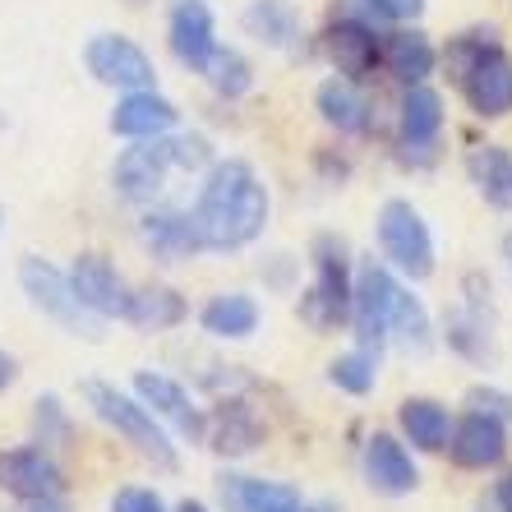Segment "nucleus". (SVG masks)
Segmentation results:
<instances>
[{
  "instance_id": "1",
  "label": "nucleus",
  "mask_w": 512,
  "mask_h": 512,
  "mask_svg": "<svg viewBox=\"0 0 512 512\" xmlns=\"http://www.w3.org/2000/svg\"><path fill=\"white\" fill-rule=\"evenodd\" d=\"M268 213H273V199H268V185L259 180V171L240 157H227V162L208 167L199 199L190 208V222L199 231L203 250H245L263 236Z\"/></svg>"
},
{
  "instance_id": "2",
  "label": "nucleus",
  "mask_w": 512,
  "mask_h": 512,
  "mask_svg": "<svg viewBox=\"0 0 512 512\" xmlns=\"http://www.w3.org/2000/svg\"><path fill=\"white\" fill-rule=\"evenodd\" d=\"M351 323H356L360 351L379 360L388 337H402L411 351L429 346V314L383 263H360L351 286Z\"/></svg>"
},
{
  "instance_id": "3",
  "label": "nucleus",
  "mask_w": 512,
  "mask_h": 512,
  "mask_svg": "<svg viewBox=\"0 0 512 512\" xmlns=\"http://www.w3.org/2000/svg\"><path fill=\"white\" fill-rule=\"evenodd\" d=\"M351 286H356V273H351V254H346L342 236H314V282L300 291V323L310 333H333L351 319Z\"/></svg>"
},
{
  "instance_id": "4",
  "label": "nucleus",
  "mask_w": 512,
  "mask_h": 512,
  "mask_svg": "<svg viewBox=\"0 0 512 512\" xmlns=\"http://www.w3.org/2000/svg\"><path fill=\"white\" fill-rule=\"evenodd\" d=\"M79 393H84V402L93 406V416L102 420V425L116 429L134 453L148 457V462L162 466V471H176V448H171L167 429L157 425L148 406L134 402V397H125L120 388H111V383H102V379H84L79 383Z\"/></svg>"
},
{
  "instance_id": "5",
  "label": "nucleus",
  "mask_w": 512,
  "mask_h": 512,
  "mask_svg": "<svg viewBox=\"0 0 512 512\" xmlns=\"http://www.w3.org/2000/svg\"><path fill=\"white\" fill-rule=\"evenodd\" d=\"M379 250L383 259L393 263L402 277L420 282V277L434 273V236H429V222L420 217V208L411 199H388L379 208Z\"/></svg>"
},
{
  "instance_id": "6",
  "label": "nucleus",
  "mask_w": 512,
  "mask_h": 512,
  "mask_svg": "<svg viewBox=\"0 0 512 512\" xmlns=\"http://www.w3.org/2000/svg\"><path fill=\"white\" fill-rule=\"evenodd\" d=\"M19 282H24L28 300H33L42 314H51L56 323H65L70 333L79 337H102V323L107 319H97L93 310H84L79 305V296H74V286H70V273H60L56 263L47 259H37V254H24L19 259Z\"/></svg>"
},
{
  "instance_id": "7",
  "label": "nucleus",
  "mask_w": 512,
  "mask_h": 512,
  "mask_svg": "<svg viewBox=\"0 0 512 512\" xmlns=\"http://www.w3.org/2000/svg\"><path fill=\"white\" fill-rule=\"evenodd\" d=\"M323 56H328V65H333L342 79H370L374 70H379V51H383V33L374 19H365L360 10H342L328 19V28H323Z\"/></svg>"
},
{
  "instance_id": "8",
  "label": "nucleus",
  "mask_w": 512,
  "mask_h": 512,
  "mask_svg": "<svg viewBox=\"0 0 512 512\" xmlns=\"http://www.w3.org/2000/svg\"><path fill=\"white\" fill-rule=\"evenodd\" d=\"M84 65L97 84L116 88V93H139V88H157V65L153 56L125 33H97L84 47Z\"/></svg>"
},
{
  "instance_id": "9",
  "label": "nucleus",
  "mask_w": 512,
  "mask_h": 512,
  "mask_svg": "<svg viewBox=\"0 0 512 512\" xmlns=\"http://www.w3.org/2000/svg\"><path fill=\"white\" fill-rule=\"evenodd\" d=\"M443 97L429 84L402 88V102H397V148H402V162L411 167H425L434 162V148L443 139Z\"/></svg>"
},
{
  "instance_id": "10",
  "label": "nucleus",
  "mask_w": 512,
  "mask_h": 512,
  "mask_svg": "<svg viewBox=\"0 0 512 512\" xmlns=\"http://www.w3.org/2000/svg\"><path fill=\"white\" fill-rule=\"evenodd\" d=\"M176 167L171 162V139H134V148L116 157V167H111V185H116L120 199L130 203H153L167 185V171Z\"/></svg>"
},
{
  "instance_id": "11",
  "label": "nucleus",
  "mask_w": 512,
  "mask_h": 512,
  "mask_svg": "<svg viewBox=\"0 0 512 512\" xmlns=\"http://www.w3.org/2000/svg\"><path fill=\"white\" fill-rule=\"evenodd\" d=\"M167 47L190 74H203V65H208L217 51V24H213L208 0H176V5H171Z\"/></svg>"
},
{
  "instance_id": "12",
  "label": "nucleus",
  "mask_w": 512,
  "mask_h": 512,
  "mask_svg": "<svg viewBox=\"0 0 512 512\" xmlns=\"http://www.w3.org/2000/svg\"><path fill=\"white\" fill-rule=\"evenodd\" d=\"M70 286L79 305L93 310L97 319H125V305H130V286L116 273V263L107 254H79L70 268Z\"/></svg>"
},
{
  "instance_id": "13",
  "label": "nucleus",
  "mask_w": 512,
  "mask_h": 512,
  "mask_svg": "<svg viewBox=\"0 0 512 512\" xmlns=\"http://www.w3.org/2000/svg\"><path fill=\"white\" fill-rule=\"evenodd\" d=\"M443 453L453 457L462 471H489L508 457V425L485 411H466L462 420H453V439Z\"/></svg>"
},
{
  "instance_id": "14",
  "label": "nucleus",
  "mask_w": 512,
  "mask_h": 512,
  "mask_svg": "<svg viewBox=\"0 0 512 512\" xmlns=\"http://www.w3.org/2000/svg\"><path fill=\"white\" fill-rule=\"evenodd\" d=\"M457 88L480 120H503L512 111V56L503 47L485 51Z\"/></svg>"
},
{
  "instance_id": "15",
  "label": "nucleus",
  "mask_w": 512,
  "mask_h": 512,
  "mask_svg": "<svg viewBox=\"0 0 512 512\" xmlns=\"http://www.w3.org/2000/svg\"><path fill=\"white\" fill-rule=\"evenodd\" d=\"M439 65V47L429 42V33H420L416 24H397L393 33H383V51H379V70L388 79H397L402 88L429 84V74Z\"/></svg>"
},
{
  "instance_id": "16",
  "label": "nucleus",
  "mask_w": 512,
  "mask_h": 512,
  "mask_svg": "<svg viewBox=\"0 0 512 512\" xmlns=\"http://www.w3.org/2000/svg\"><path fill=\"white\" fill-rule=\"evenodd\" d=\"M365 485L374 494H383V499H402V494H411L420 485V471L411 462V453H406V443L397 434H388V429L370 434V443H365Z\"/></svg>"
},
{
  "instance_id": "17",
  "label": "nucleus",
  "mask_w": 512,
  "mask_h": 512,
  "mask_svg": "<svg viewBox=\"0 0 512 512\" xmlns=\"http://www.w3.org/2000/svg\"><path fill=\"white\" fill-rule=\"evenodd\" d=\"M180 125V111L171 97L157 88H139V93H120L116 111H111V134L120 139H162Z\"/></svg>"
},
{
  "instance_id": "18",
  "label": "nucleus",
  "mask_w": 512,
  "mask_h": 512,
  "mask_svg": "<svg viewBox=\"0 0 512 512\" xmlns=\"http://www.w3.org/2000/svg\"><path fill=\"white\" fill-rule=\"evenodd\" d=\"M60 466L51 462L47 448H5L0 453V489L14 494V499H51L60 494Z\"/></svg>"
},
{
  "instance_id": "19",
  "label": "nucleus",
  "mask_w": 512,
  "mask_h": 512,
  "mask_svg": "<svg viewBox=\"0 0 512 512\" xmlns=\"http://www.w3.org/2000/svg\"><path fill=\"white\" fill-rule=\"evenodd\" d=\"M134 397H139L153 416H162V420H171V425L185 434L190 443H199L203 439V429H208V420H203V411L190 402V393L180 388L176 379H167V374H134Z\"/></svg>"
},
{
  "instance_id": "20",
  "label": "nucleus",
  "mask_w": 512,
  "mask_h": 512,
  "mask_svg": "<svg viewBox=\"0 0 512 512\" xmlns=\"http://www.w3.org/2000/svg\"><path fill=\"white\" fill-rule=\"evenodd\" d=\"M314 111H319V120L337 134H370L374 130L370 97L360 93L356 79H342V74H333V79H323V84L314 88Z\"/></svg>"
},
{
  "instance_id": "21",
  "label": "nucleus",
  "mask_w": 512,
  "mask_h": 512,
  "mask_svg": "<svg viewBox=\"0 0 512 512\" xmlns=\"http://www.w3.org/2000/svg\"><path fill=\"white\" fill-rule=\"evenodd\" d=\"M139 240H143V250L162 263H180L203 250L190 213H180V208H153V213H143Z\"/></svg>"
},
{
  "instance_id": "22",
  "label": "nucleus",
  "mask_w": 512,
  "mask_h": 512,
  "mask_svg": "<svg viewBox=\"0 0 512 512\" xmlns=\"http://www.w3.org/2000/svg\"><path fill=\"white\" fill-rule=\"evenodd\" d=\"M222 508L227 512H305L300 489L282 485V480H259V476H222L217 480Z\"/></svg>"
},
{
  "instance_id": "23",
  "label": "nucleus",
  "mask_w": 512,
  "mask_h": 512,
  "mask_svg": "<svg viewBox=\"0 0 512 512\" xmlns=\"http://www.w3.org/2000/svg\"><path fill=\"white\" fill-rule=\"evenodd\" d=\"M397 429L406 443H416L420 453H443L453 439V411L434 397H406L397 406Z\"/></svg>"
},
{
  "instance_id": "24",
  "label": "nucleus",
  "mask_w": 512,
  "mask_h": 512,
  "mask_svg": "<svg viewBox=\"0 0 512 512\" xmlns=\"http://www.w3.org/2000/svg\"><path fill=\"white\" fill-rule=\"evenodd\" d=\"M240 28L259 42V47L286 51L300 42V10L291 0H250L240 14Z\"/></svg>"
},
{
  "instance_id": "25",
  "label": "nucleus",
  "mask_w": 512,
  "mask_h": 512,
  "mask_svg": "<svg viewBox=\"0 0 512 512\" xmlns=\"http://www.w3.org/2000/svg\"><path fill=\"white\" fill-rule=\"evenodd\" d=\"M466 171H471V185L480 190V199L499 213H512V153L499 143H480L466 153Z\"/></svg>"
},
{
  "instance_id": "26",
  "label": "nucleus",
  "mask_w": 512,
  "mask_h": 512,
  "mask_svg": "<svg viewBox=\"0 0 512 512\" xmlns=\"http://www.w3.org/2000/svg\"><path fill=\"white\" fill-rule=\"evenodd\" d=\"M259 300L245 296V291H222L199 310V323L208 337H222V342H245V337L259 328Z\"/></svg>"
},
{
  "instance_id": "27",
  "label": "nucleus",
  "mask_w": 512,
  "mask_h": 512,
  "mask_svg": "<svg viewBox=\"0 0 512 512\" xmlns=\"http://www.w3.org/2000/svg\"><path fill=\"white\" fill-rule=\"evenodd\" d=\"M185 314H190V305L171 286H139V291H130V305H125V319L143 333H167V328L185 323Z\"/></svg>"
},
{
  "instance_id": "28",
  "label": "nucleus",
  "mask_w": 512,
  "mask_h": 512,
  "mask_svg": "<svg viewBox=\"0 0 512 512\" xmlns=\"http://www.w3.org/2000/svg\"><path fill=\"white\" fill-rule=\"evenodd\" d=\"M203 439L213 443L222 457H245V453L259 448L263 429H259V420H254V411L245 402H222L217 406V420L203 429Z\"/></svg>"
},
{
  "instance_id": "29",
  "label": "nucleus",
  "mask_w": 512,
  "mask_h": 512,
  "mask_svg": "<svg viewBox=\"0 0 512 512\" xmlns=\"http://www.w3.org/2000/svg\"><path fill=\"white\" fill-rule=\"evenodd\" d=\"M203 79H208V88H213L222 102H236V97H245L254 88V65L240 56L236 47H222V42H217L213 60L203 65Z\"/></svg>"
},
{
  "instance_id": "30",
  "label": "nucleus",
  "mask_w": 512,
  "mask_h": 512,
  "mask_svg": "<svg viewBox=\"0 0 512 512\" xmlns=\"http://www.w3.org/2000/svg\"><path fill=\"white\" fill-rule=\"evenodd\" d=\"M494 47H503L499 42V28L494 24H485V28H466V33H457V37H448V47H443V70H448V79L453 84H462L466 74H471V65H476L485 51H494Z\"/></svg>"
},
{
  "instance_id": "31",
  "label": "nucleus",
  "mask_w": 512,
  "mask_h": 512,
  "mask_svg": "<svg viewBox=\"0 0 512 512\" xmlns=\"http://www.w3.org/2000/svg\"><path fill=\"white\" fill-rule=\"evenodd\" d=\"M374 365H379V360L365 356V351H346V356H337L333 365H328V379H333L342 393L365 397L374 388V374H379Z\"/></svg>"
},
{
  "instance_id": "32",
  "label": "nucleus",
  "mask_w": 512,
  "mask_h": 512,
  "mask_svg": "<svg viewBox=\"0 0 512 512\" xmlns=\"http://www.w3.org/2000/svg\"><path fill=\"white\" fill-rule=\"evenodd\" d=\"M429 0H351V10H360L374 24H416Z\"/></svg>"
},
{
  "instance_id": "33",
  "label": "nucleus",
  "mask_w": 512,
  "mask_h": 512,
  "mask_svg": "<svg viewBox=\"0 0 512 512\" xmlns=\"http://www.w3.org/2000/svg\"><path fill=\"white\" fill-rule=\"evenodd\" d=\"M208 139L203 134H180V139H171V162L176 167H185V171H199V167H208Z\"/></svg>"
},
{
  "instance_id": "34",
  "label": "nucleus",
  "mask_w": 512,
  "mask_h": 512,
  "mask_svg": "<svg viewBox=\"0 0 512 512\" xmlns=\"http://www.w3.org/2000/svg\"><path fill=\"white\" fill-rule=\"evenodd\" d=\"M111 512H167V503H162V494H157V489L125 485L116 499H111Z\"/></svg>"
},
{
  "instance_id": "35",
  "label": "nucleus",
  "mask_w": 512,
  "mask_h": 512,
  "mask_svg": "<svg viewBox=\"0 0 512 512\" xmlns=\"http://www.w3.org/2000/svg\"><path fill=\"white\" fill-rule=\"evenodd\" d=\"M471 411H485L494 420H512V397L508 393H494V388H471Z\"/></svg>"
},
{
  "instance_id": "36",
  "label": "nucleus",
  "mask_w": 512,
  "mask_h": 512,
  "mask_svg": "<svg viewBox=\"0 0 512 512\" xmlns=\"http://www.w3.org/2000/svg\"><path fill=\"white\" fill-rule=\"evenodd\" d=\"M14 379H19V365H14L10 351H0V393H5V388H10Z\"/></svg>"
},
{
  "instance_id": "37",
  "label": "nucleus",
  "mask_w": 512,
  "mask_h": 512,
  "mask_svg": "<svg viewBox=\"0 0 512 512\" xmlns=\"http://www.w3.org/2000/svg\"><path fill=\"white\" fill-rule=\"evenodd\" d=\"M494 499H499V508H503V512H512V471H503L499 489H494Z\"/></svg>"
},
{
  "instance_id": "38",
  "label": "nucleus",
  "mask_w": 512,
  "mask_h": 512,
  "mask_svg": "<svg viewBox=\"0 0 512 512\" xmlns=\"http://www.w3.org/2000/svg\"><path fill=\"white\" fill-rule=\"evenodd\" d=\"M28 512H70V508L60 503V494H51V499H33L28 503Z\"/></svg>"
},
{
  "instance_id": "39",
  "label": "nucleus",
  "mask_w": 512,
  "mask_h": 512,
  "mask_svg": "<svg viewBox=\"0 0 512 512\" xmlns=\"http://www.w3.org/2000/svg\"><path fill=\"white\" fill-rule=\"evenodd\" d=\"M176 512H208V503H199V499H185Z\"/></svg>"
},
{
  "instance_id": "40",
  "label": "nucleus",
  "mask_w": 512,
  "mask_h": 512,
  "mask_svg": "<svg viewBox=\"0 0 512 512\" xmlns=\"http://www.w3.org/2000/svg\"><path fill=\"white\" fill-rule=\"evenodd\" d=\"M503 259H508V268H512V231H508V240H503Z\"/></svg>"
},
{
  "instance_id": "41",
  "label": "nucleus",
  "mask_w": 512,
  "mask_h": 512,
  "mask_svg": "<svg viewBox=\"0 0 512 512\" xmlns=\"http://www.w3.org/2000/svg\"><path fill=\"white\" fill-rule=\"evenodd\" d=\"M0 231H5V208H0Z\"/></svg>"
},
{
  "instance_id": "42",
  "label": "nucleus",
  "mask_w": 512,
  "mask_h": 512,
  "mask_svg": "<svg viewBox=\"0 0 512 512\" xmlns=\"http://www.w3.org/2000/svg\"><path fill=\"white\" fill-rule=\"evenodd\" d=\"M130 5H143V0H130Z\"/></svg>"
}]
</instances>
